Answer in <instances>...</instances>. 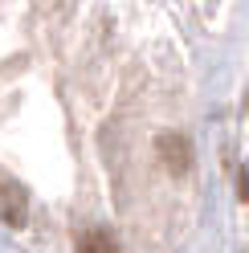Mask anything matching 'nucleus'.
I'll list each match as a JSON object with an SVG mask.
<instances>
[{
    "label": "nucleus",
    "mask_w": 249,
    "mask_h": 253,
    "mask_svg": "<svg viewBox=\"0 0 249 253\" xmlns=\"http://www.w3.org/2000/svg\"><path fill=\"white\" fill-rule=\"evenodd\" d=\"M0 220L12 229H21L25 220H29V196H25V188L8 176V171H0Z\"/></svg>",
    "instance_id": "f257e3e1"
},
{
    "label": "nucleus",
    "mask_w": 249,
    "mask_h": 253,
    "mask_svg": "<svg viewBox=\"0 0 249 253\" xmlns=\"http://www.w3.org/2000/svg\"><path fill=\"white\" fill-rule=\"evenodd\" d=\"M155 155H160V164L172 171V176H184V171L192 168V143L176 131H164L155 139Z\"/></svg>",
    "instance_id": "f03ea898"
},
{
    "label": "nucleus",
    "mask_w": 249,
    "mask_h": 253,
    "mask_svg": "<svg viewBox=\"0 0 249 253\" xmlns=\"http://www.w3.org/2000/svg\"><path fill=\"white\" fill-rule=\"evenodd\" d=\"M78 253H119V241H115V233L111 229H86V233H78Z\"/></svg>",
    "instance_id": "7ed1b4c3"
}]
</instances>
